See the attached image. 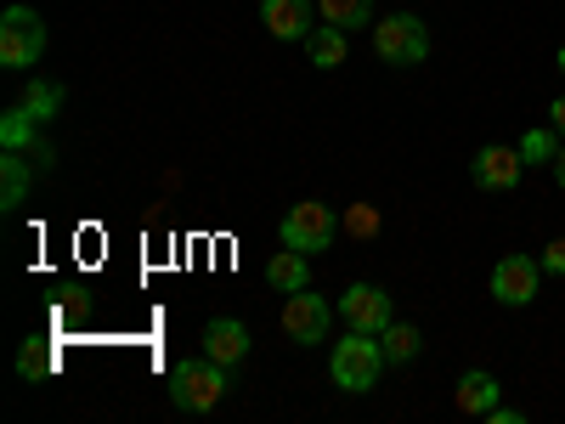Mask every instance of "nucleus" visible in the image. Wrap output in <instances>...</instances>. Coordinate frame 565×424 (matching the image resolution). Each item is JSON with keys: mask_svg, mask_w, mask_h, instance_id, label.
<instances>
[{"mask_svg": "<svg viewBox=\"0 0 565 424\" xmlns=\"http://www.w3.org/2000/svg\"><path fill=\"white\" fill-rule=\"evenodd\" d=\"M328 373H334V385L340 391H351V396H362V391H373L380 385V373H385V346H380V335H351L334 346V357H328Z\"/></svg>", "mask_w": 565, "mask_h": 424, "instance_id": "nucleus-1", "label": "nucleus"}, {"mask_svg": "<svg viewBox=\"0 0 565 424\" xmlns=\"http://www.w3.org/2000/svg\"><path fill=\"white\" fill-rule=\"evenodd\" d=\"M373 52H380V63H391V68H413V63L430 57V29H424L413 12L380 18L373 23Z\"/></svg>", "mask_w": 565, "mask_h": 424, "instance_id": "nucleus-2", "label": "nucleus"}, {"mask_svg": "<svg viewBox=\"0 0 565 424\" xmlns=\"http://www.w3.org/2000/svg\"><path fill=\"white\" fill-rule=\"evenodd\" d=\"M221 396H226V368H221L215 357L181 362V368L170 373V402H175L181 413H210Z\"/></svg>", "mask_w": 565, "mask_h": 424, "instance_id": "nucleus-3", "label": "nucleus"}, {"mask_svg": "<svg viewBox=\"0 0 565 424\" xmlns=\"http://www.w3.org/2000/svg\"><path fill=\"white\" fill-rule=\"evenodd\" d=\"M45 57V23L34 7H7L0 12V63L7 68H34Z\"/></svg>", "mask_w": 565, "mask_h": 424, "instance_id": "nucleus-4", "label": "nucleus"}, {"mask_svg": "<svg viewBox=\"0 0 565 424\" xmlns=\"http://www.w3.org/2000/svg\"><path fill=\"white\" fill-rule=\"evenodd\" d=\"M334 232H340V215L328 210L322 199H300L289 215H282V244L300 250V255H322V250H334Z\"/></svg>", "mask_w": 565, "mask_h": 424, "instance_id": "nucleus-5", "label": "nucleus"}, {"mask_svg": "<svg viewBox=\"0 0 565 424\" xmlns=\"http://www.w3.org/2000/svg\"><path fill=\"white\" fill-rule=\"evenodd\" d=\"M328 322H334V306H328L322 295H311V289H295L289 300H282V335H289L295 346H317L328 335Z\"/></svg>", "mask_w": 565, "mask_h": 424, "instance_id": "nucleus-6", "label": "nucleus"}, {"mask_svg": "<svg viewBox=\"0 0 565 424\" xmlns=\"http://www.w3.org/2000/svg\"><path fill=\"white\" fill-rule=\"evenodd\" d=\"M537 283H543V266L532 255H503L492 266V300L498 306H532L537 300Z\"/></svg>", "mask_w": 565, "mask_h": 424, "instance_id": "nucleus-7", "label": "nucleus"}, {"mask_svg": "<svg viewBox=\"0 0 565 424\" xmlns=\"http://www.w3.org/2000/svg\"><path fill=\"white\" fill-rule=\"evenodd\" d=\"M340 317L356 328V335H385V328L396 322L391 295H385V289H373V283H351V289L340 295Z\"/></svg>", "mask_w": 565, "mask_h": 424, "instance_id": "nucleus-8", "label": "nucleus"}, {"mask_svg": "<svg viewBox=\"0 0 565 424\" xmlns=\"http://www.w3.org/2000/svg\"><path fill=\"white\" fill-rule=\"evenodd\" d=\"M521 148H503V141H487V148L469 159V176H476V187H487V193H514L521 187Z\"/></svg>", "mask_w": 565, "mask_h": 424, "instance_id": "nucleus-9", "label": "nucleus"}, {"mask_svg": "<svg viewBox=\"0 0 565 424\" xmlns=\"http://www.w3.org/2000/svg\"><path fill=\"white\" fill-rule=\"evenodd\" d=\"M204 357H215L221 368H238L249 357V328L238 317H210L204 322Z\"/></svg>", "mask_w": 565, "mask_h": 424, "instance_id": "nucleus-10", "label": "nucleus"}, {"mask_svg": "<svg viewBox=\"0 0 565 424\" xmlns=\"http://www.w3.org/2000/svg\"><path fill=\"white\" fill-rule=\"evenodd\" d=\"M260 18L277 40H306L311 34V7L306 0H260Z\"/></svg>", "mask_w": 565, "mask_h": 424, "instance_id": "nucleus-11", "label": "nucleus"}, {"mask_svg": "<svg viewBox=\"0 0 565 424\" xmlns=\"http://www.w3.org/2000/svg\"><path fill=\"white\" fill-rule=\"evenodd\" d=\"M452 402H458V413H476V418H487L492 407H498V380L487 368H469L463 380H458V391H452Z\"/></svg>", "mask_w": 565, "mask_h": 424, "instance_id": "nucleus-12", "label": "nucleus"}, {"mask_svg": "<svg viewBox=\"0 0 565 424\" xmlns=\"http://www.w3.org/2000/svg\"><path fill=\"white\" fill-rule=\"evenodd\" d=\"M266 283L271 289H282V295H295V289H311V272H306V255L300 250H289L282 244L271 261H266Z\"/></svg>", "mask_w": 565, "mask_h": 424, "instance_id": "nucleus-13", "label": "nucleus"}, {"mask_svg": "<svg viewBox=\"0 0 565 424\" xmlns=\"http://www.w3.org/2000/svg\"><path fill=\"white\" fill-rule=\"evenodd\" d=\"M57 368H63V357H57V346H52V340H23V351H18V373H23L29 385L57 380Z\"/></svg>", "mask_w": 565, "mask_h": 424, "instance_id": "nucleus-14", "label": "nucleus"}, {"mask_svg": "<svg viewBox=\"0 0 565 424\" xmlns=\"http://www.w3.org/2000/svg\"><path fill=\"white\" fill-rule=\"evenodd\" d=\"M0 193H7V199H0V204H7V215L29 199V153H23V148L0 153Z\"/></svg>", "mask_w": 565, "mask_h": 424, "instance_id": "nucleus-15", "label": "nucleus"}, {"mask_svg": "<svg viewBox=\"0 0 565 424\" xmlns=\"http://www.w3.org/2000/svg\"><path fill=\"white\" fill-rule=\"evenodd\" d=\"M34 125H45V119H57V108H63V85L57 80H29V91H23V103H18Z\"/></svg>", "mask_w": 565, "mask_h": 424, "instance_id": "nucleus-16", "label": "nucleus"}, {"mask_svg": "<svg viewBox=\"0 0 565 424\" xmlns=\"http://www.w3.org/2000/svg\"><path fill=\"white\" fill-rule=\"evenodd\" d=\"M306 52H311V63H317V68H340V63H345V52H351V45H345V29H334V23L311 29V34H306Z\"/></svg>", "mask_w": 565, "mask_h": 424, "instance_id": "nucleus-17", "label": "nucleus"}, {"mask_svg": "<svg viewBox=\"0 0 565 424\" xmlns=\"http://www.w3.org/2000/svg\"><path fill=\"white\" fill-rule=\"evenodd\" d=\"M317 18L351 34V29H362L373 18V0H317Z\"/></svg>", "mask_w": 565, "mask_h": 424, "instance_id": "nucleus-18", "label": "nucleus"}, {"mask_svg": "<svg viewBox=\"0 0 565 424\" xmlns=\"http://www.w3.org/2000/svg\"><path fill=\"white\" fill-rule=\"evenodd\" d=\"M380 346H385V362H413L424 351V335H418L413 322H391L385 335H380Z\"/></svg>", "mask_w": 565, "mask_h": 424, "instance_id": "nucleus-19", "label": "nucleus"}, {"mask_svg": "<svg viewBox=\"0 0 565 424\" xmlns=\"http://www.w3.org/2000/svg\"><path fill=\"white\" fill-rule=\"evenodd\" d=\"M521 159H526V165H554V159H559V130H554V125L526 130V136H521Z\"/></svg>", "mask_w": 565, "mask_h": 424, "instance_id": "nucleus-20", "label": "nucleus"}, {"mask_svg": "<svg viewBox=\"0 0 565 424\" xmlns=\"http://www.w3.org/2000/svg\"><path fill=\"white\" fill-rule=\"evenodd\" d=\"M29 141H34V119H29L23 108H12L7 125H0V148H23V153H34Z\"/></svg>", "mask_w": 565, "mask_h": 424, "instance_id": "nucleus-21", "label": "nucleus"}, {"mask_svg": "<svg viewBox=\"0 0 565 424\" xmlns=\"http://www.w3.org/2000/svg\"><path fill=\"white\" fill-rule=\"evenodd\" d=\"M345 226H351V239H373V232H380V215H373L367 204H351Z\"/></svg>", "mask_w": 565, "mask_h": 424, "instance_id": "nucleus-22", "label": "nucleus"}, {"mask_svg": "<svg viewBox=\"0 0 565 424\" xmlns=\"http://www.w3.org/2000/svg\"><path fill=\"white\" fill-rule=\"evenodd\" d=\"M543 272H554V277H565V239H554V244L543 250Z\"/></svg>", "mask_w": 565, "mask_h": 424, "instance_id": "nucleus-23", "label": "nucleus"}, {"mask_svg": "<svg viewBox=\"0 0 565 424\" xmlns=\"http://www.w3.org/2000/svg\"><path fill=\"white\" fill-rule=\"evenodd\" d=\"M548 125L565 136V97H554V103H548Z\"/></svg>", "mask_w": 565, "mask_h": 424, "instance_id": "nucleus-24", "label": "nucleus"}, {"mask_svg": "<svg viewBox=\"0 0 565 424\" xmlns=\"http://www.w3.org/2000/svg\"><path fill=\"white\" fill-rule=\"evenodd\" d=\"M554 181L565 187V141H559V159H554Z\"/></svg>", "mask_w": 565, "mask_h": 424, "instance_id": "nucleus-25", "label": "nucleus"}, {"mask_svg": "<svg viewBox=\"0 0 565 424\" xmlns=\"http://www.w3.org/2000/svg\"><path fill=\"white\" fill-rule=\"evenodd\" d=\"M559 74H565V45H559Z\"/></svg>", "mask_w": 565, "mask_h": 424, "instance_id": "nucleus-26", "label": "nucleus"}]
</instances>
